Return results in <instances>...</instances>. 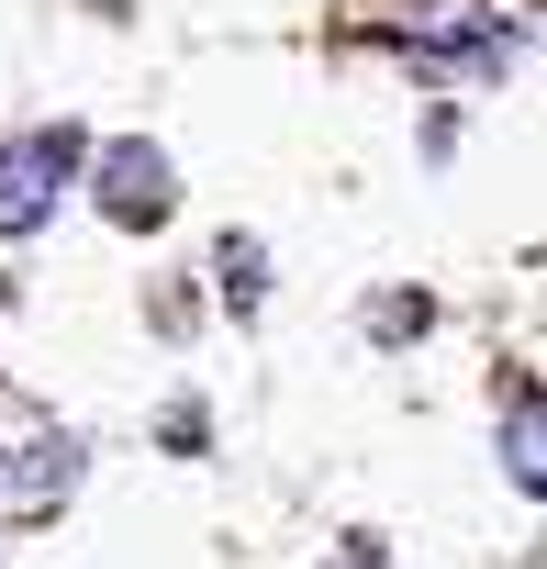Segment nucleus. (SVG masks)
<instances>
[{"instance_id": "f257e3e1", "label": "nucleus", "mask_w": 547, "mask_h": 569, "mask_svg": "<svg viewBox=\"0 0 547 569\" xmlns=\"http://www.w3.org/2000/svg\"><path fill=\"white\" fill-rule=\"evenodd\" d=\"M79 157H90V146H79L68 123L0 146V234H34V223L57 212V190H68V168H79Z\"/></svg>"}, {"instance_id": "39448f33", "label": "nucleus", "mask_w": 547, "mask_h": 569, "mask_svg": "<svg viewBox=\"0 0 547 569\" xmlns=\"http://www.w3.org/2000/svg\"><path fill=\"white\" fill-rule=\"evenodd\" d=\"M514 491H536V402H514Z\"/></svg>"}, {"instance_id": "20e7f679", "label": "nucleus", "mask_w": 547, "mask_h": 569, "mask_svg": "<svg viewBox=\"0 0 547 569\" xmlns=\"http://www.w3.org/2000/svg\"><path fill=\"white\" fill-rule=\"evenodd\" d=\"M212 268H223V302H257V246H235V234H223V257H212Z\"/></svg>"}, {"instance_id": "f03ea898", "label": "nucleus", "mask_w": 547, "mask_h": 569, "mask_svg": "<svg viewBox=\"0 0 547 569\" xmlns=\"http://www.w3.org/2000/svg\"><path fill=\"white\" fill-rule=\"evenodd\" d=\"M101 212H112L123 234H157V223L179 212V179H168V157H157L146 134H123V146H101Z\"/></svg>"}, {"instance_id": "7ed1b4c3", "label": "nucleus", "mask_w": 547, "mask_h": 569, "mask_svg": "<svg viewBox=\"0 0 547 569\" xmlns=\"http://www.w3.org/2000/svg\"><path fill=\"white\" fill-rule=\"evenodd\" d=\"M68 480H79V447H68V436H46V458H23V480H12V502H23V513H46V502H57Z\"/></svg>"}]
</instances>
